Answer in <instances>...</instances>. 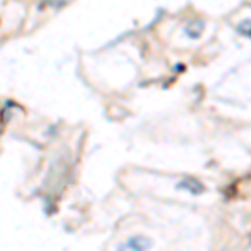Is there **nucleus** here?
I'll return each mask as SVG.
<instances>
[{
  "label": "nucleus",
  "mask_w": 251,
  "mask_h": 251,
  "mask_svg": "<svg viewBox=\"0 0 251 251\" xmlns=\"http://www.w3.org/2000/svg\"><path fill=\"white\" fill-rule=\"evenodd\" d=\"M203 22H191L186 25V32L189 34V37H200V34L203 32Z\"/></svg>",
  "instance_id": "1"
},
{
  "label": "nucleus",
  "mask_w": 251,
  "mask_h": 251,
  "mask_svg": "<svg viewBox=\"0 0 251 251\" xmlns=\"http://www.w3.org/2000/svg\"><path fill=\"white\" fill-rule=\"evenodd\" d=\"M127 246L131 250H144V248H149V246H151V243L143 240V238H137L136 236V238H132V240H129Z\"/></svg>",
  "instance_id": "2"
}]
</instances>
